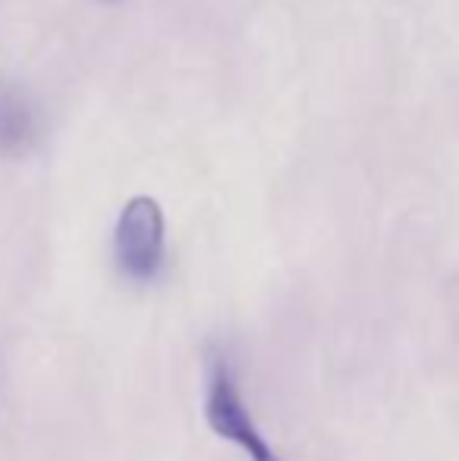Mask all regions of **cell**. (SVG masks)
<instances>
[{
	"label": "cell",
	"instance_id": "1",
	"mask_svg": "<svg viewBox=\"0 0 459 461\" xmlns=\"http://www.w3.org/2000/svg\"><path fill=\"white\" fill-rule=\"evenodd\" d=\"M205 420L221 439H230L249 456V461H283L274 446L258 430L249 414L243 389L236 380V367L227 355H211L208 361V393H205Z\"/></svg>",
	"mask_w": 459,
	"mask_h": 461
},
{
	"label": "cell",
	"instance_id": "2",
	"mask_svg": "<svg viewBox=\"0 0 459 461\" xmlns=\"http://www.w3.org/2000/svg\"><path fill=\"white\" fill-rule=\"evenodd\" d=\"M116 264L135 283H151L164 267V213L154 198H133L120 211L114 232Z\"/></svg>",
	"mask_w": 459,
	"mask_h": 461
}]
</instances>
